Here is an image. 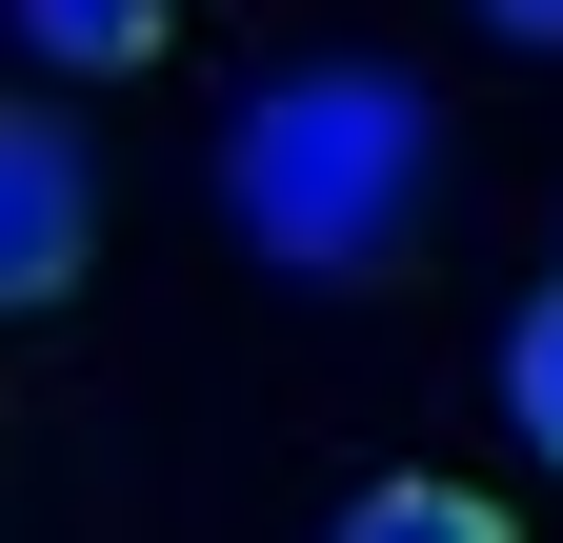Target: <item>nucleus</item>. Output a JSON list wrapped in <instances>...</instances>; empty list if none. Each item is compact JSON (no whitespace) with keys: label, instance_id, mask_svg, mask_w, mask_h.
Listing matches in <instances>:
<instances>
[{"label":"nucleus","instance_id":"5","mask_svg":"<svg viewBox=\"0 0 563 543\" xmlns=\"http://www.w3.org/2000/svg\"><path fill=\"white\" fill-rule=\"evenodd\" d=\"M504 402H523V443L563 463V282H543V302L504 322Z\"/></svg>","mask_w":563,"mask_h":543},{"label":"nucleus","instance_id":"1","mask_svg":"<svg viewBox=\"0 0 563 543\" xmlns=\"http://www.w3.org/2000/svg\"><path fill=\"white\" fill-rule=\"evenodd\" d=\"M222 222L282 282H402L443 222V101L402 60H282L222 121Z\"/></svg>","mask_w":563,"mask_h":543},{"label":"nucleus","instance_id":"4","mask_svg":"<svg viewBox=\"0 0 563 543\" xmlns=\"http://www.w3.org/2000/svg\"><path fill=\"white\" fill-rule=\"evenodd\" d=\"M0 21H21L41 60H81V81H121V60H162V41H181V0H0Z\"/></svg>","mask_w":563,"mask_h":543},{"label":"nucleus","instance_id":"2","mask_svg":"<svg viewBox=\"0 0 563 543\" xmlns=\"http://www.w3.org/2000/svg\"><path fill=\"white\" fill-rule=\"evenodd\" d=\"M81 262H101V162H81V121L0 101V322L81 302Z\"/></svg>","mask_w":563,"mask_h":543},{"label":"nucleus","instance_id":"3","mask_svg":"<svg viewBox=\"0 0 563 543\" xmlns=\"http://www.w3.org/2000/svg\"><path fill=\"white\" fill-rule=\"evenodd\" d=\"M322 543H523V523L483 503V484H443V463H402V484H363V503H342Z\"/></svg>","mask_w":563,"mask_h":543},{"label":"nucleus","instance_id":"6","mask_svg":"<svg viewBox=\"0 0 563 543\" xmlns=\"http://www.w3.org/2000/svg\"><path fill=\"white\" fill-rule=\"evenodd\" d=\"M483 21H504V41H523V60H563V0H483Z\"/></svg>","mask_w":563,"mask_h":543}]
</instances>
